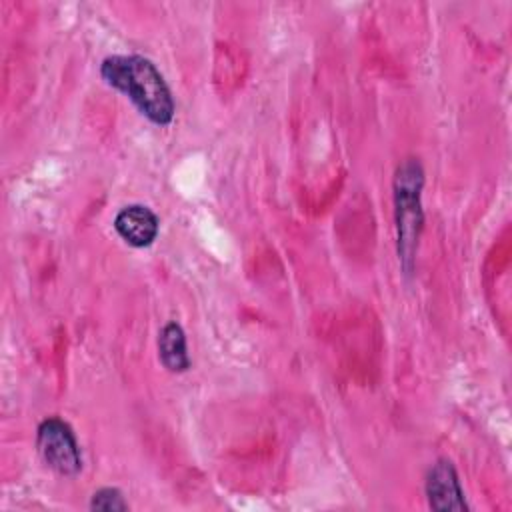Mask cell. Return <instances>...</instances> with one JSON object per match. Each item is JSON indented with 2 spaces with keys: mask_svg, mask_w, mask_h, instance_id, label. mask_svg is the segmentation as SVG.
<instances>
[{
  "mask_svg": "<svg viewBox=\"0 0 512 512\" xmlns=\"http://www.w3.org/2000/svg\"><path fill=\"white\" fill-rule=\"evenodd\" d=\"M100 76L110 88L122 92L152 124L168 126L174 120L172 90L152 60L140 54H112L102 60Z\"/></svg>",
  "mask_w": 512,
  "mask_h": 512,
  "instance_id": "1",
  "label": "cell"
},
{
  "mask_svg": "<svg viewBox=\"0 0 512 512\" xmlns=\"http://www.w3.org/2000/svg\"><path fill=\"white\" fill-rule=\"evenodd\" d=\"M158 358L172 374H182L190 368L186 334L176 320H170L158 332Z\"/></svg>",
  "mask_w": 512,
  "mask_h": 512,
  "instance_id": "6",
  "label": "cell"
},
{
  "mask_svg": "<svg viewBox=\"0 0 512 512\" xmlns=\"http://www.w3.org/2000/svg\"><path fill=\"white\" fill-rule=\"evenodd\" d=\"M88 508L98 512H126L130 506L118 488L104 486L92 494Z\"/></svg>",
  "mask_w": 512,
  "mask_h": 512,
  "instance_id": "7",
  "label": "cell"
},
{
  "mask_svg": "<svg viewBox=\"0 0 512 512\" xmlns=\"http://www.w3.org/2000/svg\"><path fill=\"white\" fill-rule=\"evenodd\" d=\"M424 492L428 498V506L432 510H438V512L468 510L458 472H456L454 464L446 458H438L430 466V470L426 474V482H424Z\"/></svg>",
  "mask_w": 512,
  "mask_h": 512,
  "instance_id": "4",
  "label": "cell"
},
{
  "mask_svg": "<svg viewBox=\"0 0 512 512\" xmlns=\"http://www.w3.org/2000/svg\"><path fill=\"white\" fill-rule=\"evenodd\" d=\"M36 448L42 462L58 476L74 478L82 470L80 444L72 426L58 418L48 416L36 428Z\"/></svg>",
  "mask_w": 512,
  "mask_h": 512,
  "instance_id": "3",
  "label": "cell"
},
{
  "mask_svg": "<svg viewBox=\"0 0 512 512\" xmlns=\"http://www.w3.org/2000/svg\"><path fill=\"white\" fill-rule=\"evenodd\" d=\"M116 234L132 248H148L160 232L158 216L144 204H128L114 218Z\"/></svg>",
  "mask_w": 512,
  "mask_h": 512,
  "instance_id": "5",
  "label": "cell"
},
{
  "mask_svg": "<svg viewBox=\"0 0 512 512\" xmlns=\"http://www.w3.org/2000/svg\"><path fill=\"white\" fill-rule=\"evenodd\" d=\"M426 176L418 158H406L398 164L392 178L394 224H396V254L406 276L416 266L418 242L424 228L422 188Z\"/></svg>",
  "mask_w": 512,
  "mask_h": 512,
  "instance_id": "2",
  "label": "cell"
}]
</instances>
